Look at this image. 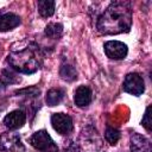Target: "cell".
I'll use <instances>...</instances> for the list:
<instances>
[{
  "label": "cell",
  "mask_w": 152,
  "mask_h": 152,
  "mask_svg": "<svg viewBox=\"0 0 152 152\" xmlns=\"http://www.w3.org/2000/svg\"><path fill=\"white\" fill-rule=\"evenodd\" d=\"M132 25V8L128 1H114L97 19V30L103 34L128 32Z\"/></svg>",
  "instance_id": "obj_1"
},
{
  "label": "cell",
  "mask_w": 152,
  "mask_h": 152,
  "mask_svg": "<svg viewBox=\"0 0 152 152\" xmlns=\"http://www.w3.org/2000/svg\"><path fill=\"white\" fill-rule=\"evenodd\" d=\"M8 63L13 70L28 75L36 72L40 65L37 52L31 48H26L8 55Z\"/></svg>",
  "instance_id": "obj_2"
},
{
  "label": "cell",
  "mask_w": 152,
  "mask_h": 152,
  "mask_svg": "<svg viewBox=\"0 0 152 152\" xmlns=\"http://www.w3.org/2000/svg\"><path fill=\"white\" fill-rule=\"evenodd\" d=\"M30 144L32 147L40 152H58L57 145L55 144L50 134L44 129L33 133L30 138Z\"/></svg>",
  "instance_id": "obj_3"
},
{
  "label": "cell",
  "mask_w": 152,
  "mask_h": 152,
  "mask_svg": "<svg viewBox=\"0 0 152 152\" xmlns=\"http://www.w3.org/2000/svg\"><path fill=\"white\" fill-rule=\"evenodd\" d=\"M122 88L126 93H128L131 95H134V96H139L145 90V83H144L142 77L139 74L131 72L125 77Z\"/></svg>",
  "instance_id": "obj_4"
},
{
  "label": "cell",
  "mask_w": 152,
  "mask_h": 152,
  "mask_svg": "<svg viewBox=\"0 0 152 152\" xmlns=\"http://www.w3.org/2000/svg\"><path fill=\"white\" fill-rule=\"evenodd\" d=\"M51 125L59 134H68L72 131V119L64 113H55L51 116Z\"/></svg>",
  "instance_id": "obj_5"
},
{
  "label": "cell",
  "mask_w": 152,
  "mask_h": 152,
  "mask_svg": "<svg viewBox=\"0 0 152 152\" xmlns=\"http://www.w3.org/2000/svg\"><path fill=\"white\" fill-rule=\"evenodd\" d=\"M104 52L112 59H124L127 56V45L119 40H109L104 43Z\"/></svg>",
  "instance_id": "obj_6"
},
{
  "label": "cell",
  "mask_w": 152,
  "mask_h": 152,
  "mask_svg": "<svg viewBox=\"0 0 152 152\" xmlns=\"http://www.w3.org/2000/svg\"><path fill=\"white\" fill-rule=\"evenodd\" d=\"M23 148L20 137L14 133H5L0 137V150L6 152H15Z\"/></svg>",
  "instance_id": "obj_7"
},
{
  "label": "cell",
  "mask_w": 152,
  "mask_h": 152,
  "mask_svg": "<svg viewBox=\"0 0 152 152\" xmlns=\"http://www.w3.org/2000/svg\"><path fill=\"white\" fill-rule=\"evenodd\" d=\"M25 122H26V114L20 109H17V110L8 113L4 119L5 126L10 129H13V131L23 127Z\"/></svg>",
  "instance_id": "obj_8"
},
{
  "label": "cell",
  "mask_w": 152,
  "mask_h": 152,
  "mask_svg": "<svg viewBox=\"0 0 152 152\" xmlns=\"http://www.w3.org/2000/svg\"><path fill=\"white\" fill-rule=\"evenodd\" d=\"M131 152H151L148 139L139 133H133L131 135Z\"/></svg>",
  "instance_id": "obj_9"
},
{
  "label": "cell",
  "mask_w": 152,
  "mask_h": 152,
  "mask_svg": "<svg viewBox=\"0 0 152 152\" xmlns=\"http://www.w3.org/2000/svg\"><path fill=\"white\" fill-rule=\"evenodd\" d=\"M75 104L78 107H86L91 102V90L87 86H80L74 96Z\"/></svg>",
  "instance_id": "obj_10"
},
{
  "label": "cell",
  "mask_w": 152,
  "mask_h": 152,
  "mask_svg": "<svg viewBox=\"0 0 152 152\" xmlns=\"http://www.w3.org/2000/svg\"><path fill=\"white\" fill-rule=\"evenodd\" d=\"M20 24V18L14 13H5L0 15V32L13 30Z\"/></svg>",
  "instance_id": "obj_11"
},
{
  "label": "cell",
  "mask_w": 152,
  "mask_h": 152,
  "mask_svg": "<svg viewBox=\"0 0 152 152\" xmlns=\"http://www.w3.org/2000/svg\"><path fill=\"white\" fill-rule=\"evenodd\" d=\"M64 97V90L61 88H52L46 93V103L48 106L58 104Z\"/></svg>",
  "instance_id": "obj_12"
},
{
  "label": "cell",
  "mask_w": 152,
  "mask_h": 152,
  "mask_svg": "<svg viewBox=\"0 0 152 152\" xmlns=\"http://www.w3.org/2000/svg\"><path fill=\"white\" fill-rule=\"evenodd\" d=\"M55 1L40 0L38 1V12L43 18H49L55 13Z\"/></svg>",
  "instance_id": "obj_13"
},
{
  "label": "cell",
  "mask_w": 152,
  "mask_h": 152,
  "mask_svg": "<svg viewBox=\"0 0 152 152\" xmlns=\"http://www.w3.org/2000/svg\"><path fill=\"white\" fill-rule=\"evenodd\" d=\"M20 82V77L12 70H8V69H4L1 71V75H0V83L6 87L8 84H14V83H19Z\"/></svg>",
  "instance_id": "obj_14"
},
{
  "label": "cell",
  "mask_w": 152,
  "mask_h": 152,
  "mask_svg": "<svg viewBox=\"0 0 152 152\" xmlns=\"http://www.w3.org/2000/svg\"><path fill=\"white\" fill-rule=\"evenodd\" d=\"M44 33L49 38L58 39L63 33V25L59 24V23H50V24L46 25V27L44 30Z\"/></svg>",
  "instance_id": "obj_15"
},
{
  "label": "cell",
  "mask_w": 152,
  "mask_h": 152,
  "mask_svg": "<svg viewBox=\"0 0 152 152\" xmlns=\"http://www.w3.org/2000/svg\"><path fill=\"white\" fill-rule=\"evenodd\" d=\"M59 75L65 81H74L75 78H77V71L70 64H63L59 69Z\"/></svg>",
  "instance_id": "obj_16"
},
{
  "label": "cell",
  "mask_w": 152,
  "mask_h": 152,
  "mask_svg": "<svg viewBox=\"0 0 152 152\" xmlns=\"http://www.w3.org/2000/svg\"><path fill=\"white\" fill-rule=\"evenodd\" d=\"M104 138L110 145H115L120 139V132L116 128L108 126L106 128V132H104Z\"/></svg>",
  "instance_id": "obj_17"
},
{
  "label": "cell",
  "mask_w": 152,
  "mask_h": 152,
  "mask_svg": "<svg viewBox=\"0 0 152 152\" xmlns=\"http://www.w3.org/2000/svg\"><path fill=\"white\" fill-rule=\"evenodd\" d=\"M150 110H151V107L148 106L145 110V114L142 116V120H141V125L150 132L151 131V119H150Z\"/></svg>",
  "instance_id": "obj_18"
},
{
  "label": "cell",
  "mask_w": 152,
  "mask_h": 152,
  "mask_svg": "<svg viewBox=\"0 0 152 152\" xmlns=\"http://www.w3.org/2000/svg\"><path fill=\"white\" fill-rule=\"evenodd\" d=\"M39 89L36 88V87H32V88H25V89H21V90H17L15 94H25V95H28V96H38L39 95Z\"/></svg>",
  "instance_id": "obj_19"
}]
</instances>
